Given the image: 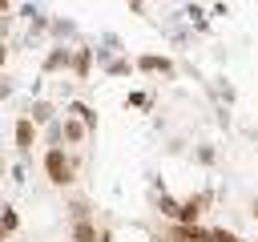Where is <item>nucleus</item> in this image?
<instances>
[{
	"label": "nucleus",
	"instance_id": "obj_29",
	"mask_svg": "<svg viewBox=\"0 0 258 242\" xmlns=\"http://www.w3.org/2000/svg\"><path fill=\"white\" fill-rule=\"evenodd\" d=\"M0 242H8V230H4V226H0Z\"/></svg>",
	"mask_w": 258,
	"mask_h": 242
},
{
	"label": "nucleus",
	"instance_id": "obj_12",
	"mask_svg": "<svg viewBox=\"0 0 258 242\" xmlns=\"http://www.w3.org/2000/svg\"><path fill=\"white\" fill-rule=\"evenodd\" d=\"M64 113L81 117V121H85V129H89V133H97V113H93V105H85V101H69V109H64Z\"/></svg>",
	"mask_w": 258,
	"mask_h": 242
},
{
	"label": "nucleus",
	"instance_id": "obj_3",
	"mask_svg": "<svg viewBox=\"0 0 258 242\" xmlns=\"http://www.w3.org/2000/svg\"><path fill=\"white\" fill-rule=\"evenodd\" d=\"M165 242H214V234L206 230V226H185V222H173L169 230H165Z\"/></svg>",
	"mask_w": 258,
	"mask_h": 242
},
{
	"label": "nucleus",
	"instance_id": "obj_21",
	"mask_svg": "<svg viewBox=\"0 0 258 242\" xmlns=\"http://www.w3.org/2000/svg\"><path fill=\"white\" fill-rule=\"evenodd\" d=\"M214 157H218L214 145H198V161H202V165H214Z\"/></svg>",
	"mask_w": 258,
	"mask_h": 242
},
{
	"label": "nucleus",
	"instance_id": "obj_4",
	"mask_svg": "<svg viewBox=\"0 0 258 242\" xmlns=\"http://www.w3.org/2000/svg\"><path fill=\"white\" fill-rule=\"evenodd\" d=\"M48 77L52 73H69L73 69V44H52L48 52H44V65H40Z\"/></svg>",
	"mask_w": 258,
	"mask_h": 242
},
{
	"label": "nucleus",
	"instance_id": "obj_26",
	"mask_svg": "<svg viewBox=\"0 0 258 242\" xmlns=\"http://www.w3.org/2000/svg\"><path fill=\"white\" fill-rule=\"evenodd\" d=\"M97 242H113V230H101V238Z\"/></svg>",
	"mask_w": 258,
	"mask_h": 242
},
{
	"label": "nucleus",
	"instance_id": "obj_6",
	"mask_svg": "<svg viewBox=\"0 0 258 242\" xmlns=\"http://www.w3.org/2000/svg\"><path fill=\"white\" fill-rule=\"evenodd\" d=\"M93 60H97V56H93V48H89V44H73V69H69V73H73L77 81H89Z\"/></svg>",
	"mask_w": 258,
	"mask_h": 242
},
{
	"label": "nucleus",
	"instance_id": "obj_1",
	"mask_svg": "<svg viewBox=\"0 0 258 242\" xmlns=\"http://www.w3.org/2000/svg\"><path fill=\"white\" fill-rule=\"evenodd\" d=\"M44 177L64 190V186L77 177V157H69L64 145H48V149H44Z\"/></svg>",
	"mask_w": 258,
	"mask_h": 242
},
{
	"label": "nucleus",
	"instance_id": "obj_27",
	"mask_svg": "<svg viewBox=\"0 0 258 242\" xmlns=\"http://www.w3.org/2000/svg\"><path fill=\"white\" fill-rule=\"evenodd\" d=\"M0 12H12V0H0Z\"/></svg>",
	"mask_w": 258,
	"mask_h": 242
},
{
	"label": "nucleus",
	"instance_id": "obj_2",
	"mask_svg": "<svg viewBox=\"0 0 258 242\" xmlns=\"http://www.w3.org/2000/svg\"><path fill=\"white\" fill-rule=\"evenodd\" d=\"M36 133H40V125L24 113V117H16V129H12V137H16V153L20 157H28L32 153V145H36Z\"/></svg>",
	"mask_w": 258,
	"mask_h": 242
},
{
	"label": "nucleus",
	"instance_id": "obj_28",
	"mask_svg": "<svg viewBox=\"0 0 258 242\" xmlns=\"http://www.w3.org/2000/svg\"><path fill=\"white\" fill-rule=\"evenodd\" d=\"M250 214H254V218H258V198H254V202H250Z\"/></svg>",
	"mask_w": 258,
	"mask_h": 242
},
{
	"label": "nucleus",
	"instance_id": "obj_11",
	"mask_svg": "<svg viewBox=\"0 0 258 242\" xmlns=\"http://www.w3.org/2000/svg\"><path fill=\"white\" fill-rule=\"evenodd\" d=\"M69 238H73V242H97V238H101V230H97V222H93V218H85V222H73Z\"/></svg>",
	"mask_w": 258,
	"mask_h": 242
},
{
	"label": "nucleus",
	"instance_id": "obj_8",
	"mask_svg": "<svg viewBox=\"0 0 258 242\" xmlns=\"http://www.w3.org/2000/svg\"><path fill=\"white\" fill-rule=\"evenodd\" d=\"M60 133H64V141H69V145H81V141L89 137L85 121H81V117H73V113H64V117H60Z\"/></svg>",
	"mask_w": 258,
	"mask_h": 242
},
{
	"label": "nucleus",
	"instance_id": "obj_31",
	"mask_svg": "<svg viewBox=\"0 0 258 242\" xmlns=\"http://www.w3.org/2000/svg\"><path fill=\"white\" fill-rule=\"evenodd\" d=\"M254 242H258V238H254Z\"/></svg>",
	"mask_w": 258,
	"mask_h": 242
},
{
	"label": "nucleus",
	"instance_id": "obj_30",
	"mask_svg": "<svg viewBox=\"0 0 258 242\" xmlns=\"http://www.w3.org/2000/svg\"><path fill=\"white\" fill-rule=\"evenodd\" d=\"M0 177H4V161H0Z\"/></svg>",
	"mask_w": 258,
	"mask_h": 242
},
{
	"label": "nucleus",
	"instance_id": "obj_13",
	"mask_svg": "<svg viewBox=\"0 0 258 242\" xmlns=\"http://www.w3.org/2000/svg\"><path fill=\"white\" fill-rule=\"evenodd\" d=\"M133 69H137V65H133L129 56H113V60L105 65V77H129Z\"/></svg>",
	"mask_w": 258,
	"mask_h": 242
},
{
	"label": "nucleus",
	"instance_id": "obj_10",
	"mask_svg": "<svg viewBox=\"0 0 258 242\" xmlns=\"http://www.w3.org/2000/svg\"><path fill=\"white\" fill-rule=\"evenodd\" d=\"M48 32L56 36V44H64L69 36H77V20H69V16H52V20H48Z\"/></svg>",
	"mask_w": 258,
	"mask_h": 242
},
{
	"label": "nucleus",
	"instance_id": "obj_22",
	"mask_svg": "<svg viewBox=\"0 0 258 242\" xmlns=\"http://www.w3.org/2000/svg\"><path fill=\"white\" fill-rule=\"evenodd\" d=\"M8 32H12V16H8V12H0V40H4Z\"/></svg>",
	"mask_w": 258,
	"mask_h": 242
},
{
	"label": "nucleus",
	"instance_id": "obj_14",
	"mask_svg": "<svg viewBox=\"0 0 258 242\" xmlns=\"http://www.w3.org/2000/svg\"><path fill=\"white\" fill-rule=\"evenodd\" d=\"M185 16H189V24H194L198 32H206V28H210V16H206L198 4H185Z\"/></svg>",
	"mask_w": 258,
	"mask_h": 242
},
{
	"label": "nucleus",
	"instance_id": "obj_15",
	"mask_svg": "<svg viewBox=\"0 0 258 242\" xmlns=\"http://www.w3.org/2000/svg\"><path fill=\"white\" fill-rule=\"evenodd\" d=\"M157 210H161L169 222H177V214H181V202H173L169 194H161V198H157Z\"/></svg>",
	"mask_w": 258,
	"mask_h": 242
},
{
	"label": "nucleus",
	"instance_id": "obj_25",
	"mask_svg": "<svg viewBox=\"0 0 258 242\" xmlns=\"http://www.w3.org/2000/svg\"><path fill=\"white\" fill-rule=\"evenodd\" d=\"M4 60H8V44L0 40V69H4Z\"/></svg>",
	"mask_w": 258,
	"mask_h": 242
},
{
	"label": "nucleus",
	"instance_id": "obj_17",
	"mask_svg": "<svg viewBox=\"0 0 258 242\" xmlns=\"http://www.w3.org/2000/svg\"><path fill=\"white\" fill-rule=\"evenodd\" d=\"M89 210H93V206H89L85 198H73V202H69V218H73V222H85Z\"/></svg>",
	"mask_w": 258,
	"mask_h": 242
},
{
	"label": "nucleus",
	"instance_id": "obj_19",
	"mask_svg": "<svg viewBox=\"0 0 258 242\" xmlns=\"http://www.w3.org/2000/svg\"><path fill=\"white\" fill-rule=\"evenodd\" d=\"M125 105H133V109H149V105H153V97L137 89V93H129V101H125Z\"/></svg>",
	"mask_w": 258,
	"mask_h": 242
},
{
	"label": "nucleus",
	"instance_id": "obj_9",
	"mask_svg": "<svg viewBox=\"0 0 258 242\" xmlns=\"http://www.w3.org/2000/svg\"><path fill=\"white\" fill-rule=\"evenodd\" d=\"M28 117H32L36 125H52V121H56V105L44 101V97H36V101L28 105Z\"/></svg>",
	"mask_w": 258,
	"mask_h": 242
},
{
	"label": "nucleus",
	"instance_id": "obj_23",
	"mask_svg": "<svg viewBox=\"0 0 258 242\" xmlns=\"http://www.w3.org/2000/svg\"><path fill=\"white\" fill-rule=\"evenodd\" d=\"M4 97H12V81H8V77H0V101H4Z\"/></svg>",
	"mask_w": 258,
	"mask_h": 242
},
{
	"label": "nucleus",
	"instance_id": "obj_5",
	"mask_svg": "<svg viewBox=\"0 0 258 242\" xmlns=\"http://www.w3.org/2000/svg\"><path fill=\"white\" fill-rule=\"evenodd\" d=\"M137 73H157V77H173V60L165 56V52H141L137 60Z\"/></svg>",
	"mask_w": 258,
	"mask_h": 242
},
{
	"label": "nucleus",
	"instance_id": "obj_16",
	"mask_svg": "<svg viewBox=\"0 0 258 242\" xmlns=\"http://www.w3.org/2000/svg\"><path fill=\"white\" fill-rule=\"evenodd\" d=\"M48 20H52V16H44V12H36V16L28 20V44H32V36H40V32H48Z\"/></svg>",
	"mask_w": 258,
	"mask_h": 242
},
{
	"label": "nucleus",
	"instance_id": "obj_24",
	"mask_svg": "<svg viewBox=\"0 0 258 242\" xmlns=\"http://www.w3.org/2000/svg\"><path fill=\"white\" fill-rule=\"evenodd\" d=\"M125 4H129L133 12H141V8H145V0H125Z\"/></svg>",
	"mask_w": 258,
	"mask_h": 242
},
{
	"label": "nucleus",
	"instance_id": "obj_7",
	"mask_svg": "<svg viewBox=\"0 0 258 242\" xmlns=\"http://www.w3.org/2000/svg\"><path fill=\"white\" fill-rule=\"evenodd\" d=\"M206 206H210V194H189L185 202H181V214H177V222H185V226H194L202 214H206Z\"/></svg>",
	"mask_w": 258,
	"mask_h": 242
},
{
	"label": "nucleus",
	"instance_id": "obj_20",
	"mask_svg": "<svg viewBox=\"0 0 258 242\" xmlns=\"http://www.w3.org/2000/svg\"><path fill=\"white\" fill-rule=\"evenodd\" d=\"M210 234H214V242H242V238H238L234 230H226V226H214Z\"/></svg>",
	"mask_w": 258,
	"mask_h": 242
},
{
	"label": "nucleus",
	"instance_id": "obj_18",
	"mask_svg": "<svg viewBox=\"0 0 258 242\" xmlns=\"http://www.w3.org/2000/svg\"><path fill=\"white\" fill-rule=\"evenodd\" d=\"M0 226H4L8 234H16V230H20V214H16L12 206H4V210H0Z\"/></svg>",
	"mask_w": 258,
	"mask_h": 242
}]
</instances>
